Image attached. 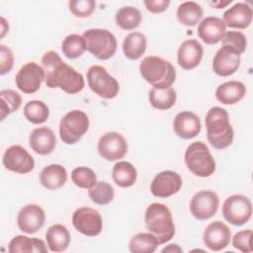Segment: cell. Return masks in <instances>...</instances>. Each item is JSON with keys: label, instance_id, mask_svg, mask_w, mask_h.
Segmentation results:
<instances>
[{"label": "cell", "instance_id": "9c48e42d", "mask_svg": "<svg viewBox=\"0 0 253 253\" xmlns=\"http://www.w3.org/2000/svg\"><path fill=\"white\" fill-rule=\"evenodd\" d=\"M221 212L226 221L239 226L251 218L252 204L246 196L235 194L225 199Z\"/></svg>", "mask_w": 253, "mask_h": 253}, {"label": "cell", "instance_id": "836d02e7", "mask_svg": "<svg viewBox=\"0 0 253 253\" xmlns=\"http://www.w3.org/2000/svg\"><path fill=\"white\" fill-rule=\"evenodd\" d=\"M61 50L67 58L74 59L80 57L87 50L83 36L77 34L66 36L61 42Z\"/></svg>", "mask_w": 253, "mask_h": 253}, {"label": "cell", "instance_id": "4dcf8cb0", "mask_svg": "<svg viewBox=\"0 0 253 253\" xmlns=\"http://www.w3.org/2000/svg\"><path fill=\"white\" fill-rule=\"evenodd\" d=\"M148 100L150 105L161 111L171 109L177 100V94L174 88L169 87L165 89L152 88L148 94Z\"/></svg>", "mask_w": 253, "mask_h": 253}, {"label": "cell", "instance_id": "f35d334b", "mask_svg": "<svg viewBox=\"0 0 253 253\" xmlns=\"http://www.w3.org/2000/svg\"><path fill=\"white\" fill-rule=\"evenodd\" d=\"M68 5L71 13L78 18L89 17L96 8V2L94 0H71Z\"/></svg>", "mask_w": 253, "mask_h": 253}, {"label": "cell", "instance_id": "1f68e13d", "mask_svg": "<svg viewBox=\"0 0 253 253\" xmlns=\"http://www.w3.org/2000/svg\"><path fill=\"white\" fill-rule=\"evenodd\" d=\"M116 23L123 30H134L141 23L140 11L132 6L122 7L116 13Z\"/></svg>", "mask_w": 253, "mask_h": 253}, {"label": "cell", "instance_id": "7402d4cb", "mask_svg": "<svg viewBox=\"0 0 253 253\" xmlns=\"http://www.w3.org/2000/svg\"><path fill=\"white\" fill-rule=\"evenodd\" d=\"M29 142L31 148L36 153L47 155L55 148L56 137L51 128L47 126H40L32 130Z\"/></svg>", "mask_w": 253, "mask_h": 253}, {"label": "cell", "instance_id": "52a82bcc", "mask_svg": "<svg viewBox=\"0 0 253 253\" xmlns=\"http://www.w3.org/2000/svg\"><path fill=\"white\" fill-rule=\"evenodd\" d=\"M89 118L80 110L68 112L59 123V135L66 144L76 143L88 130Z\"/></svg>", "mask_w": 253, "mask_h": 253}, {"label": "cell", "instance_id": "8992f818", "mask_svg": "<svg viewBox=\"0 0 253 253\" xmlns=\"http://www.w3.org/2000/svg\"><path fill=\"white\" fill-rule=\"evenodd\" d=\"M83 38L87 50L98 59H109L117 50V39L109 30L89 29L84 32Z\"/></svg>", "mask_w": 253, "mask_h": 253}, {"label": "cell", "instance_id": "ee69618b", "mask_svg": "<svg viewBox=\"0 0 253 253\" xmlns=\"http://www.w3.org/2000/svg\"><path fill=\"white\" fill-rule=\"evenodd\" d=\"M162 252H182V248L177 244H169L162 249Z\"/></svg>", "mask_w": 253, "mask_h": 253}, {"label": "cell", "instance_id": "ab89813d", "mask_svg": "<svg viewBox=\"0 0 253 253\" xmlns=\"http://www.w3.org/2000/svg\"><path fill=\"white\" fill-rule=\"evenodd\" d=\"M222 45H228L236 49L240 54L246 49L247 41L244 34L237 31L226 32L224 38L222 39Z\"/></svg>", "mask_w": 253, "mask_h": 253}, {"label": "cell", "instance_id": "ac0fdd59", "mask_svg": "<svg viewBox=\"0 0 253 253\" xmlns=\"http://www.w3.org/2000/svg\"><path fill=\"white\" fill-rule=\"evenodd\" d=\"M45 221L44 211L36 204L24 206L17 216L18 227L21 231L33 234L41 229Z\"/></svg>", "mask_w": 253, "mask_h": 253}, {"label": "cell", "instance_id": "e575fe53", "mask_svg": "<svg viewBox=\"0 0 253 253\" xmlns=\"http://www.w3.org/2000/svg\"><path fill=\"white\" fill-rule=\"evenodd\" d=\"M22 105V97L12 89L0 92V119L3 121L10 114L18 111Z\"/></svg>", "mask_w": 253, "mask_h": 253}, {"label": "cell", "instance_id": "5bb4252c", "mask_svg": "<svg viewBox=\"0 0 253 253\" xmlns=\"http://www.w3.org/2000/svg\"><path fill=\"white\" fill-rule=\"evenodd\" d=\"M3 165L12 172L27 174L35 167L33 156L21 145H11L3 154Z\"/></svg>", "mask_w": 253, "mask_h": 253}, {"label": "cell", "instance_id": "9a60e30c", "mask_svg": "<svg viewBox=\"0 0 253 253\" xmlns=\"http://www.w3.org/2000/svg\"><path fill=\"white\" fill-rule=\"evenodd\" d=\"M182 187L181 176L174 171L166 170L158 173L150 184V192L157 198H169L177 194Z\"/></svg>", "mask_w": 253, "mask_h": 253}, {"label": "cell", "instance_id": "e0dca14e", "mask_svg": "<svg viewBox=\"0 0 253 253\" xmlns=\"http://www.w3.org/2000/svg\"><path fill=\"white\" fill-rule=\"evenodd\" d=\"M231 231L229 227L220 220L211 222L203 233L204 244L211 251H220L229 245Z\"/></svg>", "mask_w": 253, "mask_h": 253}, {"label": "cell", "instance_id": "f546056e", "mask_svg": "<svg viewBox=\"0 0 253 253\" xmlns=\"http://www.w3.org/2000/svg\"><path fill=\"white\" fill-rule=\"evenodd\" d=\"M176 15L182 25L194 27L203 18V8L195 1L183 2L179 5Z\"/></svg>", "mask_w": 253, "mask_h": 253}, {"label": "cell", "instance_id": "f6af8a7d", "mask_svg": "<svg viewBox=\"0 0 253 253\" xmlns=\"http://www.w3.org/2000/svg\"><path fill=\"white\" fill-rule=\"evenodd\" d=\"M231 2H232L231 0H227V1H213V2H210V4L212 7L216 8V9H221V8L227 6L228 4H230Z\"/></svg>", "mask_w": 253, "mask_h": 253}, {"label": "cell", "instance_id": "4fadbf2b", "mask_svg": "<svg viewBox=\"0 0 253 253\" xmlns=\"http://www.w3.org/2000/svg\"><path fill=\"white\" fill-rule=\"evenodd\" d=\"M98 151L104 159L108 161H116L126 154L127 142L119 132H106L98 141Z\"/></svg>", "mask_w": 253, "mask_h": 253}, {"label": "cell", "instance_id": "ffe728a7", "mask_svg": "<svg viewBox=\"0 0 253 253\" xmlns=\"http://www.w3.org/2000/svg\"><path fill=\"white\" fill-rule=\"evenodd\" d=\"M203 53V45L197 40H187L183 42L178 48L177 60L183 69L190 70L200 64Z\"/></svg>", "mask_w": 253, "mask_h": 253}, {"label": "cell", "instance_id": "30bf717a", "mask_svg": "<svg viewBox=\"0 0 253 253\" xmlns=\"http://www.w3.org/2000/svg\"><path fill=\"white\" fill-rule=\"evenodd\" d=\"M72 223L78 232L86 236H97L103 229L101 214L95 209L88 207L79 208L73 212Z\"/></svg>", "mask_w": 253, "mask_h": 253}, {"label": "cell", "instance_id": "cb8c5ba5", "mask_svg": "<svg viewBox=\"0 0 253 253\" xmlns=\"http://www.w3.org/2000/svg\"><path fill=\"white\" fill-rule=\"evenodd\" d=\"M246 94V87L240 81H227L215 91V98L223 105H233L241 101Z\"/></svg>", "mask_w": 253, "mask_h": 253}, {"label": "cell", "instance_id": "b9f144b4", "mask_svg": "<svg viewBox=\"0 0 253 253\" xmlns=\"http://www.w3.org/2000/svg\"><path fill=\"white\" fill-rule=\"evenodd\" d=\"M14 65L12 50L5 44H0V74L4 75L11 71Z\"/></svg>", "mask_w": 253, "mask_h": 253}, {"label": "cell", "instance_id": "4316f807", "mask_svg": "<svg viewBox=\"0 0 253 253\" xmlns=\"http://www.w3.org/2000/svg\"><path fill=\"white\" fill-rule=\"evenodd\" d=\"M8 250L10 253H19V252L45 253L47 252V248L43 240L39 238H31L25 235H17L13 237L9 242Z\"/></svg>", "mask_w": 253, "mask_h": 253}, {"label": "cell", "instance_id": "d590c367", "mask_svg": "<svg viewBox=\"0 0 253 253\" xmlns=\"http://www.w3.org/2000/svg\"><path fill=\"white\" fill-rule=\"evenodd\" d=\"M24 116L32 124H43L49 117V109L43 102L33 100L25 105Z\"/></svg>", "mask_w": 253, "mask_h": 253}, {"label": "cell", "instance_id": "7c38bea8", "mask_svg": "<svg viewBox=\"0 0 253 253\" xmlns=\"http://www.w3.org/2000/svg\"><path fill=\"white\" fill-rule=\"evenodd\" d=\"M218 205V196L212 191L204 190L193 196L190 202V211L195 218L207 220L216 213Z\"/></svg>", "mask_w": 253, "mask_h": 253}, {"label": "cell", "instance_id": "8fae6325", "mask_svg": "<svg viewBox=\"0 0 253 253\" xmlns=\"http://www.w3.org/2000/svg\"><path fill=\"white\" fill-rule=\"evenodd\" d=\"M44 80V72L41 65L35 61L24 64L15 77L16 86L25 94H34Z\"/></svg>", "mask_w": 253, "mask_h": 253}, {"label": "cell", "instance_id": "484cf974", "mask_svg": "<svg viewBox=\"0 0 253 253\" xmlns=\"http://www.w3.org/2000/svg\"><path fill=\"white\" fill-rule=\"evenodd\" d=\"M66 181L67 171L59 164H50L44 167L40 174V182L47 190L59 189Z\"/></svg>", "mask_w": 253, "mask_h": 253}, {"label": "cell", "instance_id": "74e56055", "mask_svg": "<svg viewBox=\"0 0 253 253\" xmlns=\"http://www.w3.org/2000/svg\"><path fill=\"white\" fill-rule=\"evenodd\" d=\"M71 180L75 186L89 190L97 183V176L91 168L80 166L71 172Z\"/></svg>", "mask_w": 253, "mask_h": 253}, {"label": "cell", "instance_id": "60d3db41", "mask_svg": "<svg viewBox=\"0 0 253 253\" xmlns=\"http://www.w3.org/2000/svg\"><path fill=\"white\" fill-rule=\"evenodd\" d=\"M252 234L253 232L251 229H245L235 233L234 236L232 237L233 247L241 252H245V253L252 252L253 251L251 246Z\"/></svg>", "mask_w": 253, "mask_h": 253}, {"label": "cell", "instance_id": "277c9868", "mask_svg": "<svg viewBox=\"0 0 253 253\" xmlns=\"http://www.w3.org/2000/svg\"><path fill=\"white\" fill-rule=\"evenodd\" d=\"M139 71L143 79L157 89L169 88L176 80L172 63L155 55L144 57L139 64Z\"/></svg>", "mask_w": 253, "mask_h": 253}, {"label": "cell", "instance_id": "603a6c76", "mask_svg": "<svg viewBox=\"0 0 253 253\" xmlns=\"http://www.w3.org/2000/svg\"><path fill=\"white\" fill-rule=\"evenodd\" d=\"M252 9L246 3L239 2L223 13V22L226 27L246 29L252 22Z\"/></svg>", "mask_w": 253, "mask_h": 253}, {"label": "cell", "instance_id": "3957f363", "mask_svg": "<svg viewBox=\"0 0 253 253\" xmlns=\"http://www.w3.org/2000/svg\"><path fill=\"white\" fill-rule=\"evenodd\" d=\"M145 227L158 241L163 244L171 240L175 234V224L169 208L161 203L150 204L144 213Z\"/></svg>", "mask_w": 253, "mask_h": 253}, {"label": "cell", "instance_id": "7bdbcfd3", "mask_svg": "<svg viewBox=\"0 0 253 253\" xmlns=\"http://www.w3.org/2000/svg\"><path fill=\"white\" fill-rule=\"evenodd\" d=\"M143 3L147 11L155 14L164 12L170 5L169 0H145Z\"/></svg>", "mask_w": 253, "mask_h": 253}, {"label": "cell", "instance_id": "44dd1931", "mask_svg": "<svg viewBox=\"0 0 253 253\" xmlns=\"http://www.w3.org/2000/svg\"><path fill=\"white\" fill-rule=\"evenodd\" d=\"M226 34V26L222 19L207 17L198 26V35L208 44H214L222 41Z\"/></svg>", "mask_w": 253, "mask_h": 253}, {"label": "cell", "instance_id": "7a4b0ae2", "mask_svg": "<svg viewBox=\"0 0 253 253\" xmlns=\"http://www.w3.org/2000/svg\"><path fill=\"white\" fill-rule=\"evenodd\" d=\"M207 137L211 145L218 150L228 147L233 141V128L229 122V115L220 107L211 108L205 119Z\"/></svg>", "mask_w": 253, "mask_h": 253}, {"label": "cell", "instance_id": "8d00e7d4", "mask_svg": "<svg viewBox=\"0 0 253 253\" xmlns=\"http://www.w3.org/2000/svg\"><path fill=\"white\" fill-rule=\"evenodd\" d=\"M88 195L91 201L97 205H107L114 200L115 191L111 184L107 182H97L88 191Z\"/></svg>", "mask_w": 253, "mask_h": 253}, {"label": "cell", "instance_id": "f1b7e54d", "mask_svg": "<svg viewBox=\"0 0 253 253\" xmlns=\"http://www.w3.org/2000/svg\"><path fill=\"white\" fill-rule=\"evenodd\" d=\"M114 182L122 188L131 187L137 178L135 167L127 161H119L113 167L112 172Z\"/></svg>", "mask_w": 253, "mask_h": 253}, {"label": "cell", "instance_id": "d6a6232c", "mask_svg": "<svg viewBox=\"0 0 253 253\" xmlns=\"http://www.w3.org/2000/svg\"><path fill=\"white\" fill-rule=\"evenodd\" d=\"M158 245L160 244L151 233L139 232L131 237L128 248L132 253H152Z\"/></svg>", "mask_w": 253, "mask_h": 253}, {"label": "cell", "instance_id": "6da1fadb", "mask_svg": "<svg viewBox=\"0 0 253 253\" xmlns=\"http://www.w3.org/2000/svg\"><path fill=\"white\" fill-rule=\"evenodd\" d=\"M44 72V82L48 88H60L67 94L80 92L85 81L81 73L65 63L54 50L46 51L41 60Z\"/></svg>", "mask_w": 253, "mask_h": 253}, {"label": "cell", "instance_id": "83f0119b", "mask_svg": "<svg viewBox=\"0 0 253 253\" xmlns=\"http://www.w3.org/2000/svg\"><path fill=\"white\" fill-rule=\"evenodd\" d=\"M147 46L146 37L139 32H132L128 34L123 42V51L126 57L135 60L140 58Z\"/></svg>", "mask_w": 253, "mask_h": 253}, {"label": "cell", "instance_id": "d4e9b609", "mask_svg": "<svg viewBox=\"0 0 253 253\" xmlns=\"http://www.w3.org/2000/svg\"><path fill=\"white\" fill-rule=\"evenodd\" d=\"M45 239L48 249L52 252L65 251L70 243V233L63 224L50 225L45 232Z\"/></svg>", "mask_w": 253, "mask_h": 253}, {"label": "cell", "instance_id": "bcb514c9", "mask_svg": "<svg viewBox=\"0 0 253 253\" xmlns=\"http://www.w3.org/2000/svg\"><path fill=\"white\" fill-rule=\"evenodd\" d=\"M8 30H9V25L7 24L6 20L2 17L1 18V38L4 37V35L8 32Z\"/></svg>", "mask_w": 253, "mask_h": 253}, {"label": "cell", "instance_id": "5b68a950", "mask_svg": "<svg viewBox=\"0 0 253 253\" xmlns=\"http://www.w3.org/2000/svg\"><path fill=\"white\" fill-rule=\"evenodd\" d=\"M185 164L196 176L206 178L215 171V161L203 141L192 142L185 151Z\"/></svg>", "mask_w": 253, "mask_h": 253}, {"label": "cell", "instance_id": "2e32d148", "mask_svg": "<svg viewBox=\"0 0 253 253\" xmlns=\"http://www.w3.org/2000/svg\"><path fill=\"white\" fill-rule=\"evenodd\" d=\"M240 65V53L228 45H221L212 59V70L215 74L225 77L233 74Z\"/></svg>", "mask_w": 253, "mask_h": 253}, {"label": "cell", "instance_id": "ba28073f", "mask_svg": "<svg viewBox=\"0 0 253 253\" xmlns=\"http://www.w3.org/2000/svg\"><path fill=\"white\" fill-rule=\"evenodd\" d=\"M87 81L90 89L104 99H113L120 91L117 79L101 65H93L88 69Z\"/></svg>", "mask_w": 253, "mask_h": 253}, {"label": "cell", "instance_id": "d6986e66", "mask_svg": "<svg viewBox=\"0 0 253 253\" xmlns=\"http://www.w3.org/2000/svg\"><path fill=\"white\" fill-rule=\"evenodd\" d=\"M173 128L180 138L191 139L200 133L202 126L200 118L195 113L184 111L174 118Z\"/></svg>", "mask_w": 253, "mask_h": 253}]
</instances>
